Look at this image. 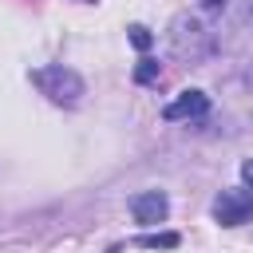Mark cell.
Here are the masks:
<instances>
[{
	"instance_id": "1",
	"label": "cell",
	"mask_w": 253,
	"mask_h": 253,
	"mask_svg": "<svg viewBox=\"0 0 253 253\" xmlns=\"http://www.w3.org/2000/svg\"><path fill=\"white\" fill-rule=\"evenodd\" d=\"M170 47H174L178 59L198 63V59H206V55L217 47V40H213V32H210L198 16H178L174 28H170Z\"/></svg>"
},
{
	"instance_id": "2",
	"label": "cell",
	"mask_w": 253,
	"mask_h": 253,
	"mask_svg": "<svg viewBox=\"0 0 253 253\" xmlns=\"http://www.w3.org/2000/svg\"><path fill=\"white\" fill-rule=\"evenodd\" d=\"M32 83L51 99V103H79V95H83V79L71 71V67H40V71H32Z\"/></svg>"
},
{
	"instance_id": "3",
	"label": "cell",
	"mask_w": 253,
	"mask_h": 253,
	"mask_svg": "<svg viewBox=\"0 0 253 253\" xmlns=\"http://www.w3.org/2000/svg\"><path fill=\"white\" fill-rule=\"evenodd\" d=\"M213 217L221 225H245L253 217V194H245V190H221L213 198Z\"/></svg>"
},
{
	"instance_id": "4",
	"label": "cell",
	"mask_w": 253,
	"mask_h": 253,
	"mask_svg": "<svg viewBox=\"0 0 253 253\" xmlns=\"http://www.w3.org/2000/svg\"><path fill=\"white\" fill-rule=\"evenodd\" d=\"M166 194L162 190H146V194H134L130 198V213H134V221H142V225H158L162 217H166Z\"/></svg>"
},
{
	"instance_id": "5",
	"label": "cell",
	"mask_w": 253,
	"mask_h": 253,
	"mask_svg": "<svg viewBox=\"0 0 253 253\" xmlns=\"http://www.w3.org/2000/svg\"><path fill=\"white\" fill-rule=\"evenodd\" d=\"M206 111H210V99H206L202 91H182L174 103L162 107V119H166V123H178V119H198V115H206Z\"/></svg>"
},
{
	"instance_id": "6",
	"label": "cell",
	"mask_w": 253,
	"mask_h": 253,
	"mask_svg": "<svg viewBox=\"0 0 253 253\" xmlns=\"http://www.w3.org/2000/svg\"><path fill=\"white\" fill-rule=\"evenodd\" d=\"M178 241H182L178 233H150V237H138L142 249H174Z\"/></svg>"
},
{
	"instance_id": "7",
	"label": "cell",
	"mask_w": 253,
	"mask_h": 253,
	"mask_svg": "<svg viewBox=\"0 0 253 253\" xmlns=\"http://www.w3.org/2000/svg\"><path fill=\"white\" fill-rule=\"evenodd\" d=\"M158 75H162V67H158L154 59H138V67H134V79H138V83H154Z\"/></svg>"
},
{
	"instance_id": "8",
	"label": "cell",
	"mask_w": 253,
	"mask_h": 253,
	"mask_svg": "<svg viewBox=\"0 0 253 253\" xmlns=\"http://www.w3.org/2000/svg\"><path fill=\"white\" fill-rule=\"evenodd\" d=\"M126 32H130V43H134L138 51H146V47H150V40H154V36H150V32H146L142 24H130Z\"/></svg>"
},
{
	"instance_id": "9",
	"label": "cell",
	"mask_w": 253,
	"mask_h": 253,
	"mask_svg": "<svg viewBox=\"0 0 253 253\" xmlns=\"http://www.w3.org/2000/svg\"><path fill=\"white\" fill-rule=\"evenodd\" d=\"M202 8H206V12H221V8H225V0H202Z\"/></svg>"
},
{
	"instance_id": "10",
	"label": "cell",
	"mask_w": 253,
	"mask_h": 253,
	"mask_svg": "<svg viewBox=\"0 0 253 253\" xmlns=\"http://www.w3.org/2000/svg\"><path fill=\"white\" fill-rule=\"evenodd\" d=\"M241 178H245V186H253V158L241 166Z\"/></svg>"
}]
</instances>
